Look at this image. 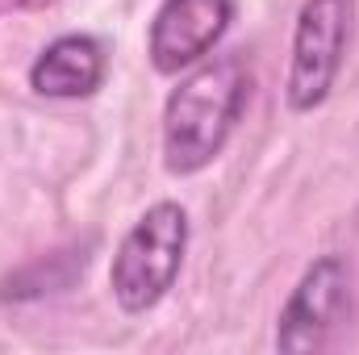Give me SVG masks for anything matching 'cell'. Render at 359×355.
Returning <instances> with one entry per match:
<instances>
[{"mask_svg": "<svg viewBox=\"0 0 359 355\" xmlns=\"http://www.w3.org/2000/svg\"><path fill=\"white\" fill-rule=\"evenodd\" d=\"M251 96V72L238 55L192 67L163 105V168L172 176L205 172L230 142Z\"/></svg>", "mask_w": 359, "mask_h": 355, "instance_id": "cell-1", "label": "cell"}, {"mask_svg": "<svg viewBox=\"0 0 359 355\" xmlns=\"http://www.w3.org/2000/svg\"><path fill=\"white\" fill-rule=\"evenodd\" d=\"M184 255H188V213L176 201L151 205L117 243V255L109 267L113 301L126 314L155 309L172 293Z\"/></svg>", "mask_w": 359, "mask_h": 355, "instance_id": "cell-2", "label": "cell"}, {"mask_svg": "<svg viewBox=\"0 0 359 355\" xmlns=\"http://www.w3.org/2000/svg\"><path fill=\"white\" fill-rule=\"evenodd\" d=\"M351 0H305L292 25V59H288V80H284V100L292 113H313L326 105L334 88L347 42H351Z\"/></svg>", "mask_w": 359, "mask_h": 355, "instance_id": "cell-3", "label": "cell"}, {"mask_svg": "<svg viewBox=\"0 0 359 355\" xmlns=\"http://www.w3.org/2000/svg\"><path fill=\"white\" fill-rule=\"evenodd\" d=\"M351 297V272L343 255H322L305 267L297 288L288 293L280 318H276V351L305 355L330 343L334 326L347 314Z\"/></svg>", "mask_w": 359, "mask_h": 355, "instance_id": "cell-4", "label": "cell"}, {"mask_svg": "<svg viewBox=\"0 0 359 355\" xmlns=\"http://www.w3.org/2000/svg\"><path fill=\"white\" fill-rule=\"evenodd\" d=\"M234 0H163L155 8L147 55L159 76H180L196 67L230 29Z\"/></svg>", "mask_w": 359, "mask_h": 355, "instance_id": "cell-5", "label": "cell"}, {"mask_svg": "<svg viewBox=\"0 0 359 355\" xmlns=\"http://www.w3.org/2000/svg\"><path fill=\"white\" fill-rule=\"evenodd\" d=\"M109 55L92 34H63L29 63V88L46 100H80L104 84Z\"/></svg>", "mask_w": 359, "mask_h": 355, "instance_id": "cell-6", "label": "cell"}, {"mask_svg": "<svg viewBox=\"0 0 359 355\" xmlns=\"http://www.w3.org/2000/svg\"><path fill=\"white\" fill-rule=\"evenodd\" d=\"M55 0H0V17L8 13H34V8H50Z\"/></svg>", "mask_w": 359, "mask_h": 355, "instance_id": "cell-7", "label": "cell"}]
</instances>
